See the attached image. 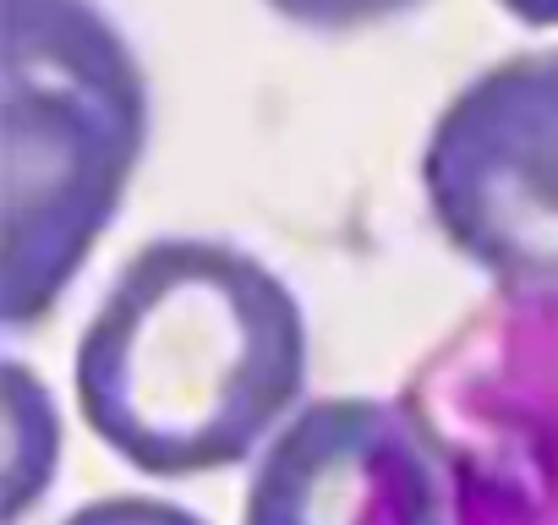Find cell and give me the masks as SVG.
I'll return each instance as SVG.
<instances>
[{"mask_svg":"<svg viewBox=\"0 0 558 525\" xmlns=\"http://www.w3.org/2000/svg\"><path fill=\"white\" fill-rule=\"evenodd\" d=\"M88 432L143 476L241 465L307 389V318L268 262L225 241H148L72 362Z\"/></svg>","mask_w":558,"mask_h":525,"instance_id":"1","label":"cell"},{"mask_svg":"<svg viewBox=\"0 0 558 525\" xmlns=\"http://www.w3.org/2000/svg\"><path fill=\"white\" fill-rule=\"evenodd\" d=\"M0 302L39 323L105 241L143 159V66L94 0H7Z\"/></svg>","mask_w":558,"mask_h":525,"instance_id":"2","label":"cell"},{"mask_svg":"<svg viewBox=\"0 0 558 525\" xmlns=\"http://www.w3.org/2000/svg\"><path fill=\"white\" fill-rule=\"evenodd\" d=\"M422 186L460 257L514 291H558V50L465 83L433 121Z\"/></svg>","mask_w":558,"mask_h":525,"instance_id":"3","label":"cell"},{"mask_svg":"<svg viewBox=\"0 0 558 525\" xmlns=\"http://www.w3.org/2000/svg\"><path fill=\"white\" fill-rule=\"evenodd\" d=\"M241 525H454V476L405 405L313 400L268 438Z\"/></svg>","mask_w":558,"mask_h":525,"instance_id":"4","label":"cell"},{"mask_svg":"<svg viewBox=\"0 0 558 525\" xmlns=\"http://www.w3.org/2000/svg\"><path fill=\"white\" fill-rule=\"evenodd\" d=\"M268 7L307 28H367V23H384L416 7V0H268Z\"/></svg>","mask_w":558,"mask_h":525,"instance_id":"5","label":"cell"},{"mask_svg":"<svg viewBox=\"0 0 558 525\" xmlns=\"http://www.w3.org/2000/svg\"><path fill=\"white\" fill-rule=\"evenodd\" d=\"M61 525H208V520L170 498H99L72 509Z\"/></svg>","mask_w":558,"mask_h":525,"instance_id":"6","label":"cell"},{"mask_svg":"<svg viewBox=\"0 0 558 525\" xmlns=\"http://www.w3.org/2000/svg\"><path fill=\"white\" fill-rule=\"evenodd\" d=\"M498 7L531 28H558V0H498Z\"/></svg>","mask_w":558,"mask_h":525,"instance_id":"7","label":"cell"}]
</instances>
